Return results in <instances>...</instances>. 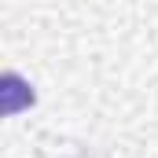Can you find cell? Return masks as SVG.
<instances>
[{"instance_id": "obj_1", "label": "cell", "mask_w": 158, "mask_h": 158, "mask_svg": "<svg viewBox=\"0 0 158 158\" xmlns=\"http://www.w3.org/2000/svg\"><path fill=\"white\" fill-rule=\"evenodd\" d=\"M22 107H33V92L15 70H7L4 81H0V110L4 114H19Z\"/></svg>"}]
</instances>
